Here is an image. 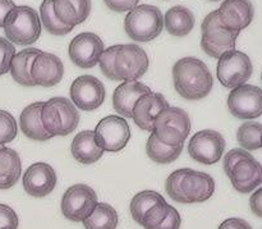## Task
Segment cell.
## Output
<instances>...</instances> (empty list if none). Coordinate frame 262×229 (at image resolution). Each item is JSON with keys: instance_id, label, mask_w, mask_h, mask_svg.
Segmentation results:
<instances>
[{"instance_id": "obj_43", "label": "cell", "mask_w": 262, "mask_h": 229, "mask_svg": "<svg viewBox=\"0 0 262 229\" xmlns=\"http://www.w3.org/2000/svg\"><path fill=\"white\" fill-rule=\"evenodd\" d=\"M210 2H220V0H210Z\"/></svg>"}, {"instance_id": "obj_17", "label": "cell", "mask_w": 262, "mask_h": 229, "mask_svg": "<svg viewBox=\"0 0 262 229\" xmlns=\"http://www.w3.org/2000/svg\"><path fill=\"white\" fill-rule=\"evenodd\" d=\"M216 10L223 27L237 33L248 27L255 17V8L250 0H224Z\"/></svg>"}, {"instance_id": "obj_38", "label": "cell", "mask_w": 262, "mask_h": 229, "mask_svg": "<svg viewBox=\"0 0 262 229\" xmlns=\"http://www.w3.org/2000/svg\"><path fill=\"white\" fill-rule=\"evenodd\" d=\"M104 3L113 12L124 13L135 9L140 0H104Z\"/></svg>"}, {"instance_id": "obj_15", "label": "cell", "mask_w": 262, "mask_h": 229, "mask_svg": "<svg viewBox=\"0 0 262 229\" xmlns=\"http://www.w3.org/2000/svg\"><path fill=\"white\" fill-rule=\"evenodd\" d=\"M104 84L99 78L90 74L79 76L71 86V99L76 108L84 112L95 110L101 107L105 100Z\"/></svg>"}, {"instance_id": "obj_12", "label": "cell", "mask_w": 262, "mask_h": 229, "mask_svg": "<svg viewBox=\"0 0 262 229\" xmlns=\"http://www.w3.org/2000/svg\"><path fill=\"white\" fill-rule=\"evenodd\" d=\"M95 138L104 151L117 153L123 150L130 138V127L119 115H109L97 123Z\"/></svg>"}, {"instance_id": "obj_16", "label": "cell", "mask_w": 262, "mask_h": 229, "mask_svg": "<svg viewBox=\"0 0 262 229\" xmlns=\"http://www.w3.org/2000/svg\"><path fill=\"white\" fill-rule=\"evenodd\" d=\"M104 50V43L100 36L92 32H82L71 41L68 54L73 64L79 68L87 69L99 63Z\"/></svg>"}, {"instance_id": "obj_36", "label": "cell", "mask_w": 262, "mask_h": 229, "mask_svg": "<svg viewBox=\"0 0 262 229\" xmlns=\"http://www.w3.org/2000/svg\"><path fill=\"white\" fill-rule=\"evenodd\" d=\"M117 48L118 45H113L110 48L105 49L99 59L100 69H101L102 74L109 79H113V81H114V69H113V67H114V58L115 53H117Z\"/></svg>"}, {"instance_id": "obj_41", "label": "cell", "mask_w": 262, "mask_h": 229, "mask_svg": "<svg viewBox=\"0 0 262 229\" xmlns=\"http://www.w3.org/2000/svg\"><path fill=\"white\" fill-rule=\"evenodd\" d=\"M250 206L253 214L262 219V189L256 190L250 199Z\"/></svg>"}, {"instance_id": "obj_9", "label": "cell", "mask_w": 262, "mask_h": 229, "mask_svg": "<svg viewBox=\"0 0 262 229\" xmlns=\"http://www.w3.org/2000/svg\"><path fill=\"white\" fill-rule=\"evenodd\" d=\"M148 56L135 44L118 45L114 58V81H137L147 72Z\"/></svg>"}, {"instance_id": "obj_33", "label": "cell", "mask_w": 262, "mask_h": 229, "mask_svg": "<svg viewBox=\"0 0 262 229\" xmlns=\"http://www.w3.org/2000/svg\"><path fill=\"white\" fill-rule=\"evenodd\" d=\"M170 207L171 205H169L165 200L158 202V204L154 205V206L146 213L141 225L145 229H156L164 222V219L168 217L169 212H170Z\"/></svg>"}, {"instance_id": "obj_25", "label": "cell", "mask_w": 262, "mask_h": 229, "mask_svg": "<svg viewBox=\"0 0 262 229\" xmlns=\"http://www.w3.org/2000/svg\"><path fill=\"white\" fill-rule=\"evenodd\" d=\"M22 173V163L18 153L0 143V190L12 189Z\"/></svg>"}, {"instance_id": "obj_39", "label": "cell", "mask_w": 262, "mask_h": 229, "mask_svg": "<svg viewBox=\"0 0 262 229\" xmlns=\"http://www.w3.org/2000/svg\"><path fill=\"white\" fill-rule=\"evenodd\" d=\"M182 224V218L179 215L178 210L174 206L170 207V212H169L168 217L164 219V222L161 223L156 229H179Z\"/></svg>"}, {"instance_id": "obj_26", "label": "cell", "mask_w": 262, "mask_h": 229, "mask_svg": "<svg viewBox=\"0 0 262 229\" xmlns=\"http://www.w3.org/2000/svg\"><path fill=\"white\" fill-rule=\"evenodd\" d=\"M196 18L194 14L186 7L177 5L170 8L164 15V26L170 35L182 37L187 36L194 27Z\"/></svg>"}, {"instance_id": "obj_19", "label": "cell", "mask_w": 262, "mask_h": 229, "mask_svg": "<svg viewBox=\"0 0 262 229\" xmlns=\"http://www.w3.org/2000/svg\"><path fill=\"white\" fill-rule=\"evenodd\" d=\"M64 66L59 56L41 51L31 67V77L36 86L51 87L63 79Z\"/></svg>"}, {"instance_id": "obj_5", "label": "cell", "mask_w": 262, "mask_h": 229, "mask_svg": "<svg viewBox=\"0 0 262 229\" xmlns=\"http://www.w3.org/2000/svg\"><path fill=\"white\" fill-rule=\"evenodd\" d=\"M191 131V118L186 110L168 107L161 110L154 120L152 132L163 143L183 148Z\"/></svg>"}, {"instance_id": "obj_8", "label": "cell", "mask_w": 262, "mask_h": 229, "mask_svg": "<svg viewBox=\"0 0 262 229\" xmlns=\"http://www.w3.org/2000/svg\"><path fill=\"white\" fill-rule=\"evenodd\" d=\"M201 31V48L211 58L219 59L223 54L235 50V43L239 33L223 27L217 17V10H212L205 17Z\"/></svg>"}, {"instance_id": "obj_13", "label": "cell", "mask_w": 262, "mask_h": 229, "mask_svg": "<svg viewBox=\"0 0 262 229\" xmlns=\"http://www.w3.org/2000/svg\"><path fill=\"white\" fill-rule=\"evenodd\" d=\"M224 150V137L222 133L214 130H204L194 133L188 145L191 158L205 165L217 163L222 159Z\"/></svg>"}, {"instance_id": "obj_11", "label": "cell", "mask_w": 262, "mask_h": 229, "mask_svg": "<svg viewBox=\"0 0 262 229\" xmlns=\"http://www.w3.org/2000/svg\"><path fill=\"white\" fill-rule=\"evenodd\" d=\"M97 195L87 184L69 187L61 197V213L71 222H83L96 207Z\"/></svg>"}, {"instance_id": "obj_7", "label": "cell", "mask_w": 262, "mask_h": 229, "mask_svg": "<svg viewBox=\"0 0 262 229\" xmlns=\"http://www.w3.org/2000/svg\"><path fill=\"white\" fill-rule=\"evenodd\" d=\"M164 28V17L155 5H137L128 12L124 19V30L132 40L148 43L161 35Z\"/></svg>"}, {"instance_id": "obj_44", "label": "cell", "mask_w": 262, "mask_h": 229, "mask_svg": "<svg viewBox=\"0 0 262 229\" xmlns=\"http://www.w3.org/2000/svg\"><path fill=\"white\" fill-rule=\"evenodd\" d=\"M261 79H262V76H261Z\"/></svg>"}, {"instance_id": "obj_30", "label": "cell", "mask_w": 262, "mask_h": 229, "mask_svg": "<svg viewBox=\"0 0 262 229\" xmlns=\"http://www.w3.org/2000/svg\"><path fill=\"white\" fill-rule=\"evenodd\" d=\"M164 199L159 192L156 191H150V190H146V191H141L136 195L135 197L132 199L129 205V210H130V215L135 219L136 223L141 225L142 223L143 217H145L146 213L156 205L158 202L163 201Z\"/></svg>"}, {"instance_id": "obj_10", "label": "cell", "mask_w": 262, "mask_h": 229, "mask_svg": "<svg viewBox=\"0 0 262 229\" xmlns=\"http://www.w3.org/2000/svg\"><path fill=\"white\" fill-rule=\"evenodd\" d=\"M253 73V66L247 54L238 50L228 51L219 58L216 76L227 89H237L246 85Z\"/></svg>"}, {"instance_id": "obj_22", "label": "cell", "mask_w": 262, "mask_h": 229, "mask_svg": "<svg viewBox=\"0 0 262 229\" xmlns=\"http://www.w3.org/2000/svg\"><path fill=\"white\" fill-rule=\"evenodd\" d=\"M43 101H36L23 109L19 117V126L22 132L28 138L35 141H48L53 136L48 133L41 120Z\"/></svg>"}, {"instance_id": "obj_24", "label": "cell", "mask_w": 262, "mask_h": 229, "mask_svg": "<svg viewBox=\"0 0 262 229\" xmlns=\"http://www.w3.org/2000/svg\"><path fill=\"white\" fill-rule=\"evenodd\" d=\"M71 151L73 158L78 163L84 164V165L96 163L104 154L102 148H100L99 143L96 142L94 131H82V132H79L73 138Z\"/></svg>"}, {"instance_id": "obj_21", "label": "cell", "mask_w": 262, "mask_h": 229, "mask_svg": "<svg viewBox=\"0 0 262 229\" xmlns=\"http://www.w3.org/2000/svg\"><path fill=\"white\" fill-rule=\"evenodd\" d=\"M148 92H151V89L142 82L124 81L113 94V107L122 117L132 118V110L137 100Z\"/></svg>"}, {"instance_id": "obj_2", "label": "cell", "mask_w": 262, "mask_h": 229, "mask_svg": "<svg viewBox=\"0 0 262 229\" xmlns=\"http://www.w3.org/2000/svg\"><path fill=\"white\" fill-rule=\"evenodd\" d=\"M176 91L187 100H201L211 92L214 77L201 59L186 56L173 66Z\"/></svg>"}, {"instance_id": "obj_27", "label": "cell", "mask_w": 262, "mask_h": 229, "mask_svg": "<svg viewBox=\"0 0 262 229\" xmlns=\"http://www.w3.org/2000/svg\"><path fill=\"white\" fill-rule=\"evenodd\" d=\"M41 53V50L36 48H27L20 50L19 53H15L13 58L12 64H10V74L13 79L20 86L32 87L36 86L31 77V67H32L33 60L36 56Z\"/></svg>"}, {"instance_id": "obj_20", "label": "cell", "mask_w": 262, "mask_h": 229, "mask_svg": "<svg viewBox=\"0 0 262 229\" xmlns=\"http://www.w3.org/2000/svg\"><path fill=\"white\" fill-rule=\"evenodd\" d=\"M168 107L169 102L163 95L151 91L137 100L132 110V119L141 130L152 132L154 120L161 110Z\"/></svg>"}, {"instance_id": "obj_1", "label": "cell", "mask_w": 262, "mask_h": 229, "mask_svg": "<svg viewBox=\"0 0 262 229\" xmlns=\"http://www.w3.org/2000/svg\"><path fill=\"white\" fill-rule=\"evenodd\" d=\"M168 196L179 204H194L207 201L215 192V181L204 172L182 168L166 178Z\"/></svg>"}, {"instance_id": "obj_35", "label": "cell", "mask_w": 262, "mask_h": 229, "mask_svg": "<svg viewBox=\"0 0 262 229\" xmlns=\"http://www.w3.org/2000/svg\"><path fill=\"white\" fill-rule=\"evenodd\" d=\"M15 55V48L7 38L0 37V76L10 71V64Z\"/></svg>"}, {"instance_id": "obj_37", "label": "cell", "mask_w": 262, "mask_h": 229, "mask_svg": "<svg viewBox=\"0 0 262 229\" xmlns=\"http://www.w3.org/2000/svg\"><path fill=\"white\" fill-rule=\"evenodd\" d=\"M19 219L14 210L5 204H0V229H18Z\"/></svg>"}, {"instance_id": "obj_23", "label": "cell", "mask_w": 262, "mask_h": 229, "mask_svg": "<svg viewBox=\"0 0 262 229\" xmlns=\"http://www.w3.org/2000/svg\"><path fill=\"white\" fill-rule=\"evenodd\" d=\"M56 17L67 26L76 27L87 19L91 12V0H54Z\"/></svg>"}, {"instance_id": "obj_4", "label": "cell", "mask_w": 262, "mask_h": 229, "mask_svg": "<svg viewBox=\"0 0 262 229\" xmlns=\"http://www.w3.org/2000/svg\"><path fill=\"white\" fill-rule=\"evenodd\" d=\"M41 19L33 8L20 5L10 10L4 20L7 40L14 45H32L41 35Z\"/></svg>"}, {"instance_id": "obj_34", "label": "cell", "mask_w": 262, "mask_h": 229, "mask_svg": "<svg viewBox=\"0 0 262 229\" xmlns=\"http://www.w3.org/2000/svg\"><path fill=\"white\" fill-rule=\"evenodd\" d=\"M18 133L17 120L7 110H0V143L12 142Z\"/></svg>"}, {"instance_id": "obj_18", "label": "cell", "mask_w": 262, "mask_h": 229, "mask_svg": "<svg viewBox=\"0 0 262 229\" xmlns=\"http://www.w3.org/2000/svg\"><path fill=\"white\" fill-rule=\"evenodd\" d=\"M56 173L48 163H35L23 174V189L30 196L42 199L54 191Z\"/></svg>"}, {"instance_id": "obj_3", "label": "cell", "mask_w": 262, "mask_h": 229, "mask_svg": "<svg viewBox=\"0 0 262 229\" xmlns=\"http://www.w3.org/2000/svg\"><path fill=\"white\" fill-rule=\"evenodd\" d=\"M224 172L235 190L250 194L262 184V165L248 151L233 149L224 156Z\"/></svg>"}, {"instance_id": "obj_14", "label": "cell", "mask_w": 262, "mask_h": 229, "mask_svg": "<svg viewBox=\"0 0 262 229\" xmlns=\"http://www.w3.org/2000/svg\"><path fill=\"white\" fill-rule=\"evenodd\" d=\"M228 108L238 119H255L262 115V90L253 85L233 89L228 96Z\"/></svg>"}, {"instance_id": "obj_6", "label": "cell", "mask_w": 262, "mask_h": 229, "mask_svg": "<svg viewBox=\"0 0 262 229\" xmlns=\"http://www.w3.org/2000/svg\"><path fill=\"white\" fill-rule=\"evenodd\" d=\"M41 120L51 136H67L79 124V113L76 105L67 97H53L43 101Z\"/></svg>"}, {"instance_id": "obj_31", "label": "cell", "mask_w": 262, "mask_h": 229, "mask_svg": "<svg viewBox=\"0 0 262 229\" xmlns=\"http://www.w3.org/2000/svg\"><path fill=\"white\" fill-rule=\"evenodd\" d=\"M54 0H43L40 7V19L41 25L43 26L46 31L51 35L55 36H64L71 32L74 27L67 26L56 17L54 12Z\"/></svg>"}, {"instance_id": "obj_42", "label": "cell", "mask_w": 262, "mask_h": 229, "mask_svg": "<svg viewBox=\"0 0 262 229\" xmlns=\"http://www.w3.org/2000/svg\"><path fill=\"white\" fill-rule=\"evenodd\" d=\"M17 5L13 0H0V27H4V20L7 15L9 14L10 10L14 9Z\"/></svg>"}, {"instance_id": "obj_40", "label": "cell", "mask_w": 262, "mask_h": 229, "mask_svg": "<svg viewBox=\"0 0 262 229\" xmlns=\"http://www.w3.org/2000/svg\"><path fill=\"white\" fill-rule=\"evenodd\" d=\"M217 229H252L251 224L241 218H229L224 220Z\"/></svg>"}, {"instance_id": "obj_29", "label": "cell", "mask_w": 262, "mask_h": 229, "mask_svg": "<svg viewBox=\"0 0 262 229\" xmlns=\"http://www.w3.org/2000/svg\"><path fill=\"white\" fill-rule=\"evenodd\" d=\"M183 148H174L161 142L154 133H151L146 143V153L148 158L158 164H170L181 156Z\"/></svg>"}, {"instance_id": "obj_28", "label": "cell", "mask_w": 262, "mask_h": 229, "mask_svg": "<svg viewBox=\"0 0 262 229\" xmlns=\"http://www.w3.org/2000/svg\"><path fill=\"white\" fill-rule=\"evenodd\" d=\"M119 222L118 213L112 205L97 202L94 212L83 220L84 229H115Z\"/></svg>"}, {"instance_id": "obj_32", "label": "cell", "mask_w": 262, "mask_h": 229, "mask_svg": "<svg viewBox=\"0 0 262 229\" xmlns=\"http://www.w3.org/2000/svg\"><path fill=\"white\" fill-rule=\"evenodd\" d=\"M237 141L246 151L262 148V124L257 122H246L238 128Z\"/></svg>"}]
</instances>
